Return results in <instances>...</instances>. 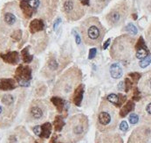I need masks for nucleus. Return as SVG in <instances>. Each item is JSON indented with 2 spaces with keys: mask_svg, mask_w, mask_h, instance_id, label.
I'll list each match as a JSON object with an SVG mask.
<instances>
[{
  "mask_svg": "<svg viewBox=\"0 0 151 143\" xmlns=\"http://www.w3.org/2000/svg\"><path fill=\"white\" fill-rule=\"evenodd\" d=\"M81 80V70L77 66L71 67L66 69L56 82L53 87V94L62 98H68L73 94L79 84H80Z\"/></svg>",
  "mask_w": 151,
  "mask_h": 143,
  "instance_id": "f257e3e1",
  "label": "nucleus"
},
{
  "mask_svg": "<svg viewBox=\"0 0 151 143\" xmlns=\"http://www.w3.org/2000/svg\"><path fill=\"white\" fill-rule=\"evenodd\" d=\"M89 128L88 118L86 115L79 113L72 116L62 129V141L75 143L81 140Z\"/></svg>",
  "mask_w": 151,
  "mask_h": 143,
  "instance_id": "f03ea898",
  "label": "nucleus"
},
{
  "mask_svg": "<svg viewBox=\"0 0 151 143\" xmlns=\"http://www.w3.org/2000/svg\"><path fill=\"white\" fill-rule=\"evenodd\" d=\"M83 41L88 46H99L106 34V29L96 17H88L80 26Z\"/></svg>",
  "mask_w": 151,
  "mask_h": 143,
  "instance_id": "7ed1b4c3",
  "label": "nucleus"
},
{
  "mask_svg": "<svg viewBox=\"0 0 151 143\" xmlns=\"http://www.w3.org/2000/svg\"><path fill=\"white\" fill-rule=\"evenodd\" d=\"M118 114L116 109L107 100L101 102L96 119V127L99 132H113L118 125Z\"/></svg>",
  "mask_w": 151,
  "mask_h": 143,
  "instance_id": "20e7f679",
  "label": "nucleus"
},
{
  "mask_svg": "<svg viewBox=\"0 0 151 143\" xmlns=\"http://www.w3.org/2000/svg\"><path fill=\"white\" fill-rule=\"evenodd\" d=\"M135 40L128 34H122L114 41L110 47V56L116 61H127L134 53Z\"/></svg>",
  "mask_w": 151,
  "mask_h": 143,
  "instance_id": "39448f33",
  "label": "nucleus"
},
{
  "mask_svg": "<svg viewBox=\"0 0 151 143\" xmlns=\"http://www.w3.org/2000/svg\"><path fill=\"white\" fill-rule=\"evenodd\" d=\"M18 6L15 3L8 4L5 6L1 19V31L5 34L12 33L19 29L21 22V14Z\"/></svg>",
  "mask_w": 151,
  "mask_h": 143,
  "instance_id": "423d86ee",
  "label": "nucleus"
},
{
  "mask_svg": "<svg viewBox=\"0 0 151 143\" xmlns=\"http://www.w3.org/2000/svg\"><path fill=\"white\" fill-rule=\"evenodd\" d=\"M129 13V5L127 0L117 3L106 15V20L110 27H116L122 25Z\"/></svg>",
  "mask_w": 151,
  "mask_h": 143,
  "instance_id": "0eeeda50",
  "label": "nucleus"
},
{
  "mask_svg": "<svg viewBox=\"0 0 151 143\" xmlns=\"http://www.w3.org/2000/svg\"><path fill=\"white\" fill-rule=\"evenodd\" d=\"M62 12L67 20L77 21L85 15V8L80 0H62Z\"/></svg>",
  "mask_w": 151,
  "mask_h": 143,
  "instance_id": "6e6552de",
  "label": "nucleus"
},
{
  "mask_svg": "<svg viewBox=\"0 0 151 143\" xmlns=\"http://www.w3.org/2000/svg\"><path fill=\"white\" fill-rule=\"evenodd\" d=\"M59 0H39L37 13L45 20L50 21L56 14Z\"/></svg>",
  "mask_w": 151,
  "mask_h": 143,
  "instance_id": "1a4fd4ad",
  "label": "nucleus"
},
{
  "mask_svg": "<svg viewBox=\"0 0 151 143\" xmlns=\"http://www.w3.org/2000/svg\"><path fill=\"white\" fill-rule=\"evenodd\" d=\"M47 107L46 104L40 100L32 102L28 110V118L32 121H40L46 118Z\"/></svg>",
  "mask_w": 151,
  "mask_h": 143,
  "instance_id": "9d476101",
  "label": "nucleus"
},
{
  "mask_svg": "<svg viewBox=\"0 0 151 143\" xmlns=\"http://www.w3.org/2000/svg\"><path fill=\"white\" fill-rule=\"evenodd\" d=\"M32 68L28 65L20 64L16 69L15 71V79L19 84L22 87H27L30 84L32 79Z\"/></svg>",
  "mask_w": 151,
  "mask_h": 143,
  "instance_id": "9b49d317",
  "label": "nucleus"
},
{
  "mask_svg": "<svg viewBox=\"0 0 151 143\" xmlns=\"http://www.w3.org/2000/svg\"><path fill=\"white\" fill-rule=\"evenodd\" d=\"M151 130L147 126L136 128L130 135L127 143H148Z\"/></svg>",
  "mask_w": 151,
  "mask_h": 143,
  "instance_id": "f8f14e48",
  "label": "nucleus"
},
{
  "mask_svg": "<svg viewBox=\"0 0 151 143\" xmlns=\"http://www.w3.org/2000/svg\"><path fill=\"white\" fill-rule=\"evenodd\" d=\"M95 143H123V140L118 133L112 132H101L98 131V133L96 132Z\"/></svg>",
  "mask_w": 151,
  "mask_h": 143,
  "instance_id": "ddd939ff",
  "label": "nucleus"
},
{
  "mask_svg": "<svg viewBox=\"0 0 151 143\" xmlns=\"http://www.w3.org/2000/svg\"><path fill=\"white\" fill-rule=\"evenodd\" d=\"M60 69V63H59L56 56L54 55H50L42 72L46 77H52L56 74V72Z\"/></svg>",
  "mask_w": 151,
  "mask_h": 143,
  "instance_id": "4468645a",
  "label": "nucleus"
},
{
  "mask_svg": "<svg viewBox=\"0 0 151 143\" xmlns=\"http://www.w3.org/2000/svg\"><path fill=\"white\" fill-rule=\"evenodd\" d=\"M134 50H135V56L139 60H142L149 55V51L142 37H140L136 45H134Z\"/></svg>",
  "mask_w": 151,
  "mask_h": 143,
  "instance_id": "2eb2a0df",
  "label": "nucleus"
},
{
  "mask_svg": "<svg viewBox=\"0 0 151 143\" xmlns=\"http://www.w3.org/2000/svg\"><path fill=\"white\" fill-rule=\"evenodd\" d=\"M0 58L6 63L10 65H18L20 62V55L18 51H10L7 53H1Z\"/></svg>",
  "mask_w": 151,
  "mask_h": 143,
  "instance_id": "dca6fc26",
  "label": "nucleus"
},
{
  "mask_svg": "<svg viewBox=\"0 0 151 143\" xmlns=\"http://www.w3.org/2000/svg\"><path fill=\"white\" fill-rule=\"evenodd\" d=\"M111 0H89V11L92 13H100Z\"/></svg>",
  "mask_w": 151,
  "mask_h": 143,
  "instance_id": "f3484780",
  "label": "nucleus"
},
{
  "mask_svg": "<svg viewBox=\"0 0 151 143\" xmlns=\"http://www.w3.org/2000/svg\"><path fill=\"white\" fill-rule=\"evenodd\" d=\"M139 87L141 92L145 94L151 93V70L148 71L143 76H141Z\"/></svg>",
  "mask_w": 151,
  "mask_h": 143,
  "instance_id": "a211bd4d",
  "label": "nucleus"
},
{
  "mask_svg": "<svg viewBox=\"0 0 151 143\" xmlns=\"http://www.w3.org/2000/svg\"><path fill=\"white\" fill-rule=\"evenodd\" d=\"M18 83L15 78H1L0 79V90L8 91L16 89Z\"/></svg>",
  "mask_w": 151,
  "mask_h": 143,
  "instance_id": "6ab92c4d",
  "label": "nucleus"
},
{
  "mask_svg": "<svg viewBox=\"0 0 151 143\" xmlns=\"http://www.w3.org/2000/svg\"><path fill=\"white\" fill-rule=\"evenodd\" d=\"M126 99H127L126 96H124V95H122V94H118V95H117V94L112 93V94H109V95L107 97V100L109 103H111L113 105H115L116 107L121 106V105L125 103Z\"/></svg>",
  "mask_w": 151,
  "mask_h": 143,
  "instance_id": "aec40b11",
  "label": "nucleus"
},
{
  "mask_svg": "<svg viewBox=\"0 0 151 143\" xmlns=\"http://www.w3.org/2000/svg\"><path fill=\"white\" fill-rule=\"evenodd\" d=\"M84 84L80 83L79 84V86L75 89L73 94V101L75 105L77 106H80L82 99H83V94H84Z\"/></svg>",
  "mask_w": 151,
  "mask_h": 143,
  "instance_id": "412c9836",
  "label": "nucleus"
},
{
  "mask_svg": "<svg viewBox=\"0 0 151 143\" xmlns=\"http://www.w3.org/2000/svg\"><path fill=\"white\" fill-rule=\"evenodd\" d=\"M110 75L114 79H119L123 75V70L121 66L119 63H113L110 66V69H109Z\"/></svg>",
  "mask_w": 151,
  "mask_h": 143,
  "instance_id": "4be33fe9",
  "label": "nucleus"
},
{
  "mask_svg": "<svg viewBox=\"0 0 151 143\" xmlns=\"http://www.w3.org/2000/svg\"><path fill=\"white\" fill-rule=\"evenodd\" d=\"M44 22L42 20L35 19L30 23V31L32 34H36L38 32H41L44 29Z\"/></svg>",
  "mask_w": 151,
  "mask_h": 143,
  "instance_id": "5701e85b",
  "label": "nucleus"
},
{
  "mask_svg": "<svg viewBox=\"0 0 151 143\" xmlns=\"http://www.w3.org/2000/svg\"><path fill=\"white\" fill-rule=\"evenodd\" d=\"M20 55H21V58H22V61L24 63L26 64H29L33 62V55H32L30 53V47L27 46L26 48H24L22 50H21V53H20Z\"/></svg>",
  "mask_w": 151,
  "mask_h": 143,
  "instance_id": "b1692460",
  "label": "nucleus"
},
{
  "mask_svg": "<svg viewBox=\"0 0 151 143\" xmlns=\"http://www.w3.org/2000/svg\"><path fill=\"white\" fill-rule=\"evenodd\" d=\"M134 109V103L132 100H129V101H127V102L126 103L125 105L122 106V108H121V111H120L119 115H120L121 118H124V117H126L129 112H131Z\"/></svg>",
  "mask_w": 151,
  "mask_h": 143,
  "instance_id": "393cba45",
  "label": "nucleus"
},
{
  "mask_svg": "<svg viewBox=\"0 0 151 143\" xmlns=\"http://www.w3.org/2000/svg\"><path fill=\"white\" fill-rule=\"evenodd\" d=\"M51 131H52V125L49 122H46L45 124H43L42 125H40V134L39 137L42 138H49L50 134H51Z\"/></svg>",
  "mask_w": 151,
  "mask_h": 143,
  "instance_id": "a878e982",
  "label": "nucleus"
},
{
  "mask_svg": "<svg viewBox=\"0 0 151 143\" xmlns=\"http://www.w3.org/2000/svg\"><path fill=\"white\" fill-rule=\"evenodd\" d=\"M52 103L56 106L57 110L59 112H62L63 110H64V107H65V101L62 97H57V96H54L53 97H52Z\"/></svg>",
  "mask_w": 151,
  "mask_h": 143,
  "instance_id": "bb28decb",
  "label": "nucleus"
},
{
  "mask_svg": "<svg viewBox=\"0 0 151 143\" xmlns=\"http://www.w3.org/2000/svg\"><path fill=\"white\" fill-rule=\"evenodd\" d=\"M1 101L6 106H11L14 103V97L12 94H5L1 98Z\"/></svg>",
  "mask_w": 151,
  "mask_h": 143,
  "instance_id": "cd10ccee",
  "label": "nucleus"
},
{
  "mask_svg": "<svg viewBox=\"0 0 151 143\" xmlns=\"http://www.w3.org/2000/svg\"><path fill=\"white\" fill-rule=\"evenodd\" d=\"M64 126V121L61 116H57L54 119V128L57 132L62 131Z\"/></svg>",
  "mask_w": 151,
  "mask_h": 143,
  "instance_id": "c85d7f7f",
  "label": "nucleus"
},
{
  "mask_svg": "<svg viewBox=\"0 0 151 143\" xmlns=\"http://www.w3.org/2000/svg\"><path fill=\"white\" fill-rule=\"evenodd\" d=\"M11 37L12 39H13L15 41H21V38H22V31L20 29H17L15 31H13L12 34H11Z\"/></svg>",
  "mask_w": 151,
  "mask_h": 143,
  "instance_id": "c756f323",
  "label": "nucleus"
},
{
  "mask_svg": "<svg viewBox=\"0 0 151 143\" xmlns=\"http://www.w3.org/2000/svg\"><path fill=\"white\" fill-rule=\"evenodd\" d=\"M143 117L146 118H151V102L148 103L144 107V114Z\"/></svg>",
  "mask_w": 151,
  "mask_h": 143,
  "instance_id": "7c9ffc66",
  "label": "nucleus"
},
{
  "mask_svg": "<svg viewBox=\"0 0 151 143\" xmlns=\"http://www.w3.org/2000/svg\"><path fill=\"white\" fill-rule=\"evenodd\" d=\"M128 76L131 78L132 82L137 83H139V81H140V79H141V75L140 73L134 72V73H129V74H128Z\"/></svg>",
  "mask_w": 151,
  "mask_h": 143,
  "instance_id": "2f4dec72",
  "label": "nucleus"
},
{
  "mask_svg": "<svg viewBox=\"0 0 151 143\" xmlns=\"http://www.w3.org/2000/svg\"><path fill=\"white\" fill-rule=\"evenodd\" d=\"M125 30L127 32H128L129 34H133V35H135L137 34V28L135 27L134 25H133L132 23H129L126 27H125Z\"/></svg>",
  "mask_w": 151,
  "mask_h": 143,
  "instance_id": "473e14b6",
  "label": "nucleus"
},
{
  "mask_svg": "<svg viewBox=\"0 0 151 143\" xmlns=\"http://www.w3.org/2000/svg\"><path fill=\"white\" fill-rule=\"evenodd\" d=\"M150 62H151V55H149L148 57H146V58L141 60L140 62H139V65H140L141 68H146V67H148V66L150 64Z\"/></svg>",
  "mask_w": 151,
  "mask_h": 143,
  "instance_id": "72a5a7b5",
  "label": "nucleus"
},
{
  "mask_svg": "<svg viewBox=\"0 0 151 143\" xmlns=\"http://www.w3.org/2000/svg\"><path fill=\"white\" fill-rule=\"evenodd\" d=\"M146 41H147L148 48L151 50V25L148 28L147 33H146Z\"/></svg>",
  "mask_w": 151,
  "mask_h": 143,
  "instance_id": "f704fd0d",
  "label": "nucleus"
},
{
  "mask_svg": "<svg viewBox=\"0 0 151 143\" xmlns=\"http://www.w3.org/2000/svg\"><path fill=\"white\" fill-rule=\"evenodd\" d=\"M124 90H126V91H128L131 88H132V85H133V82H132V80L131 79H129L128 77H127L126 79H125V81H124Z\"/></svg>",
  "mask_w": 151,
  "mask_h": 143,
  "instance_id": "c9c22d12",
  "label": "nucleus"
},
{
  "mask_svg": "<svg viewBox=\"0 0 151 143\" xmlns=\"http://www.w3.org/2000/svg\"><path fill=\"white\" fill-rule=\"evenodd\" d=\"M138 121H139V116L135 113H131L129 116V122L132 125H134V124H137Z\"/></svg>",
  "mask_w": 151,
  "mask_h": 143,
  "instance_id": "e433bc0d",
  "label": "nucleus"
},
{
  "mask_svg": "<svg viewBox=\"0 0 151 143\" xmlns=\"http://www.w3.org/2000/svg\"><path fill=\"white\" fill-rule=\"evenodd\" d=\"M96 54H97V49H96L95 48H90V50H89V55H88V60L94 59V58L96 56Z\"/></svg>",
  "mask_w": 151,
  "mask_h": 143,
  "instance_id": "4c0bfd02",
  "label": "nucleus"
},
{
  "mask_svg": "<svg viewBox=\"0 0 151 143\" xmlns=\"http://www.w3.org/2000/svg\"><path fill=\"white\" fill-rule=\"evenodd\" d=\"M120 129L122 131V132H126L127 129H128V125H127V123L126 121H122L121 124H120Z\"/></svg>",
  "mask_w": 151,
  "mask_h": 143,
  "instance_id": "58836bf2",
  "label": "nucleus"
},
{
  "mask_svg": "<svg viewBox=\"0 0 151 143\" xmlns=\"http://www.w3.org/2000/svg\"><path fill=\"white\" fill-rule=\"evenodd\" d=\"M134 100H139L140 99V90L138 88H135L134 89V97H133Z\"/></svg>",
  "mask_w": 151,
  "mask_h": 143,
  "instance_id": "ea45409f",
  "label": "nucleus"
},
{
  "mask_svg": "<svg viewBox=\"0 0 151 143\" xmlns=\"http://www.w3.org/2000/svg\"><path fill=\"white\" fill-rule=\"evenodd\" d=\"M33 132H34L35 134H37L38 136H39V134H40V125H36V126H34Z\"/></svg>",
  "mask_w": 151,
  "mask_h": 143,
  "instance_id": "a19ab883",
  "label": "nucleus"
},
{
  "mask_svg": "<svg viewBox=\"0 0 151 143\" xmlns=\"http://www.w3.org/2000/svg\"><path fill=\"white\" fill-rule=\"evenodd\" d=\"M60 22H61V19H60V18H58V19L55 20L54 25H53V29H54V30H56V29H57V27H59V25L60 24Z\"/></svg>",
  "mask_w": 151,
  "mask_h": 143,
  "instance_id": "79ce46f5",
  "label": "nucleus"
},
{
  "mask_svg": "<svg viewBox=\"0 0 151 143\" xmlns=\"http://www.w3.org/2000/svg\"><path fill=\"white\" fill-rule=\"evenodd\" d=\"M73 34H74V36H75V41H76V43H77V44H80L81 40H80V37L79 36V34H78L77 33H75V32H73Z\"/></svg>",
  "mask_w": 151,
  "mask_h": 143,
  "instance_id": "37998d69",
  "label": "nucleus"
},
{
  "mask_svg": "<svg viewBox=\"0 0 151 143\" xmlns=\"http://www.w3.org/2000/svg\"><path fill=\"white\" fill-rule=\"evenodd\" d=\"M110 42H111V39H108V40H107V41L104 43V45H103V49H104V50L107 48V47L109 46Z\"/></svg>",
  "mask_w": 151,
  "mask_h": 143,
  "instance_id": "c03bdc74",
  "label": "nucleus"
},
{
  "mask_svg": "<svg viewBox=\"0 0 151 143\" xmlns=\"http://www.w3.org/2000/svg\"><path fill=\"white\" fill-rule=\"evenodd\" d=\"M80 2L83 6H88L89 5V0H80Z\"/></svg>",
  "mask_w": 151,
  "mask_h": 143,
  "instance_id": "a18cd8bd",
  "label": "nucleus"
},
{
  "mask_svg": "<svg viewBox=\"0 0 151 143\" xmlns=\"http://www.w3.org/2000/svg\"><path fill=\"white\" fill-rule=\"evenodd\" d=\"M2 111H3V109H2V107H1V106H0V114L2 113Z\"/></svg>",
  "mask_w": 151,
  "mask_h": 143,
  "instance_id": "49530a36",
  "label": "nucleus"
}]
</instances>
